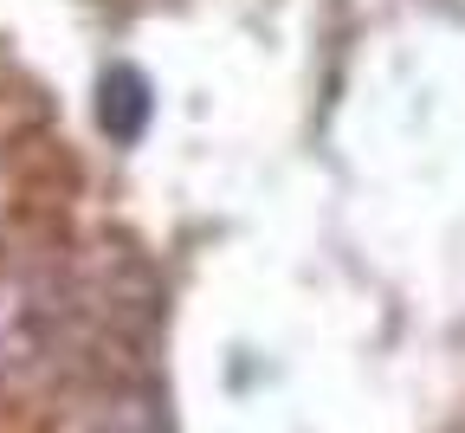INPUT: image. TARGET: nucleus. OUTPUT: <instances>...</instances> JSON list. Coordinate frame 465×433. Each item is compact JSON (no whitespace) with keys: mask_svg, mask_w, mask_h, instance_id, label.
Segmentation results:
<instances>
[{"mask_svg":"<svg viewBox=\"0 0 465 433\" xmlns=\"http://www.w3.org/2000/svg\"><path fill=\"white\" fill-rule=\"evenodd\" d=\"M78 433H162V401L155 388H110L78 414Z\"/></svg>","mask_w":465,"mask_h":433,"instance_id":"obj_3","label":"nucleus"},{"mask_svg":"<svg viewBox=\"0 0 465 433\" xmlns=\"http://www.w3.org/2000/svg\"><path fill=\"white\" fill-rule=\"evenodd\" d=\"M84 337L91 304L65 266L45 253L0 259V401H26L52 388L84 356Z\"/></svg>","mask_w":465,"mask_h":433,"instance_id":"obj_1","label":"nucleus"},{"mask_svg":"<svg viewBox=\"0 0 465 433\" xmlns=\"http://www.w3.org/2000/svg\"><path fill=\"white\" fill-rule=\"evenodd\" d=\"M149 116H155V85H149L136 65H110V72L97 78V130H104L116 149L143 143Z\"/></svg>","mask_w":465,"mask_h":433,"instance_id":"obj_2","label":"nucleus"}]
</instances>
